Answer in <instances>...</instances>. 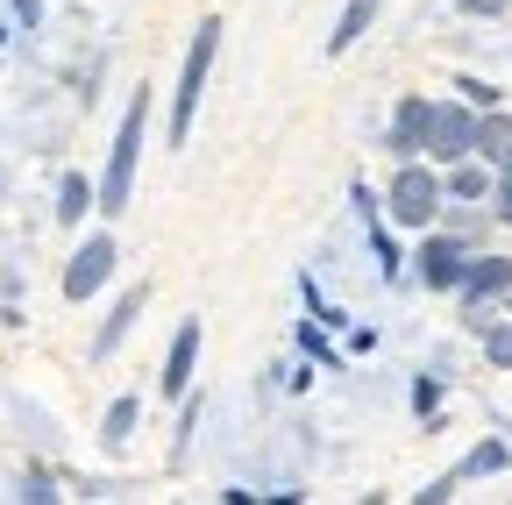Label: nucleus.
<instances>
[{
    "mask_svg": "<svg viewBox=\"0 0 512 505\" xmlns=\"http://www.w3.org/2000/svg\"><path fill=\"white\" fill-rule=\"evenodd\" d=\"M463 306H491V299H512V257H470L463 285H456Z\"/></svg>",
    "mask_w": 512,
    "mask_h": 505,
    "instance_id": "nucleus-9",
    "label": "nucleus"
},
{
    "mask_svg": "<svg viewBox=\"0 0 512 505\" xmlns=\"http://www.w3.org/2000/svg\"><path fill=\"white\" fill-rule=\"evenodd\" d=\"M463 15H505V0H463Z\"/></svg>",
    "mask_w": 512,
    "mask_h": 505,
    "instance_id": "nucleus-27",
    "label": "nucleus"
},
{
    "mask_svg": "<svg viewBox=\"0 0 512 505\" xmlns=\"http://www.w3.org/2000/svg\"><path fill=\"white\" fill-rule=\"evenodd\" d=\"M477 157H484L491 171H505V164H512V114H498V107H484V114H477Z\"/></svg>",
    "mask_w": 512,
    "mask_h": 505,
    "instance_id": "nucleus-14",
    "label": "nucleus"
},
{
    "mask_svg": "<svg viewBox=\"0 0 512 505\" xmlns=\"http://www.w3.org/2000/svg\"><path fill=\"white\" fill-rule=\"evenodd\" d=\"M0 43H8V29H0Z\"/></svg>",
    "mask_w": 512,
    "mask_h": 505,
    "instance_id": "nucleus-29",
    "label": "nucleus"
},
{
    "mask_svg": "<svg viewBox=\"0 0 512 505\" xmlns=\"http://www.w3.org/2000/svg\"><path fill=\"white\" fill-rule=\"evenodd\" d=\"M484 356H491V370H512V321L484 328Z\"/></svg>",
    "mask_w": 512,
    "mask_h": 505,
    "instance_id": "nucleus-20",
    "label": "nucleus"
},
{
    "mask_svg": "<svg viewBox=\"0 0 512 505\" xmlns=\"http://www.w3.org/2000/svg\"><path fill=\"white\" fill-rule=\"evenodd\" d=\"M441 392H448V363H441V370H420V377H413V413H434Z\"/></svg>",
    "mask_w": 512,
    "mask_h": 505,
    "instance_id": "nucleus-18",
    "label": "nucleus"
},
{
    "mask_svg": "<svg viewBox=\"0 0 512 505\" xmlns=\"http://www.w3.org/2000/svg\"><path fill=\"white\" fill-rule=\"evenodd\" d=\"M214 50H221V22L207 15L200 29H192L185 72H178V93H171V150H185L192 121H200V100H207V72H214Z\"/></svg>",
    "mask_w": 512,
    "mask_h": 505,
    "instance_id": "nucleus-2",
    "label": "nucleus"
},
{
    "mask_svg": "<svg viewBox=\"0 0 512 505\" xmlns=\"http://www.w3.org/2000/svg\"><path fill=\"white\" fill-rule=\"evenodd\" d=\"M15 15H22V29H36V22H43V8H36V0H15Z\"/></svg>",
    "mask_w": 512,
    "mask_h": 505,
    "instance_id": "nucleus-28",
    "label": "nucleus"
},
{
    "mask_svg": "<svg viewBox=\"0 0 512 505\" xmlns=\"http://www.w3.org/2000/svg\"><path fill=\"white\" fill-rule=\"evenodd\" d=\"M505 463H512V441L491 434V441H477V449L456 463V484H470V477H505Z\"/></svg>",
    "mask_w": 512,
    "mask_h": 505,
    "instance_id": "nucleus-16",
    "label": "nucleus"
},
{
    "mask_svg": "<svg viewBox=\"0 0 512 505\" xmlns=\"http://www.w3.org/2000/svg\"><path fill=\"white\" fill-rule=\"evenodd\" d=\"M143 299H150L143 285H128V292L114 299V313H107V321H100V335H93V356H114V349L128 342V328L143 321Z\"/></svg>",
    "mask_w": 512,
    "mask_h": 505,
    "instance_id": "nucleus-11",
    "label": "nucleus"
},
{
    "mask_svg": "<svg viewBox=\"0 0 512 505\" xmlns=\"http://www.w3.org/2000/svg\"><path fill=\"white\" fill-rule=\"evenodd\" d=\"M491 164H470V157H456V164H441V193L456 200V207H484L491 200Z\"/></svg>",
    "mask_w": 512,
    "mask_h": 505,
    "instance_id": "nucleus-10",
    "label": "nucleus"
},
{
    "mask_svg": "<svg viewBox=\"0 0 512 505\" xmlns=\"http://www.w3.org/2000/svg\"><path fill=\"white\" fill-rule=\"evenodd\" d=\"M107 278H114V235H86V242H79V257L64 264V299L79 306V299H93Z\"/></svg>",
    "mask_w": 512,
    "mask_h": 505,
    "instance_id": "nucleus-5",
    "label": "nucleus"
},
{
    "mask_svg": "<svg viewBox=\"0 0 512 505\" xmlns=\"http://www.w3.org/2000/svg\"><path fill=\"white\" fill-rule=\"evenodd\" d=\"M456 93H463L477 114H484V107H498V86H484V79H456Z\"/></svg>",
    "mask_w": 512,
    "mask_h": 505,
    "instance_id": "nucleus-22",
    "label": "nucleus"
},
{
    "mask_svg": "<svg viewBox=\"0 0 512 505\" xmlns=\"http://www.w3.org/2000/svg\"><path fill=\"white\" fill-rule=\"evenodd\" d=\"M484 214H491V221H505V228H512V164H505V171H498V178H491V200H484Z\"/></svg>",
    "mask_w": 512,
    "mask_h": 505,
    "instance_id": "nucleus-21",
    "label": "nucleus"
},
{
    "mask_svg": "<svg viewBox=\"0 0 512 505\" xmlns=\"http://www.w3.org/2000/svg\"><path fill=\"white\" fill-rule=\"evenodd\" d=\"M299 356H313V363H320V370H342V349H335V342H328V328H313V321H306V328H299Z\"/></svg>",
    "mask_w": 512,
    "mask_h": 505,
    "instance_id": "nucleus-17",
    "label": "nucleus"
},
{
    "mask_svg": "<svg viewBox=\"0 0 512 505\" xmlns=\"http://www.w3.org/2000/svg\"><path fill=\"white\" fill-rule=\"evenodd\" d=\"M93 207H100V185H93L86 171H64V178H57V221H64V228H79Z\"/></svg>",
    "mask_w": 512,
    "mask_h": 505,
    "instance_id": "nucleus-13",
    "label": "nucleus"
},
{
    "mask_svg": "<svg viewBox=\"0 0 512 505\" xmlns=\"http://www.w3.org/2000/svg\"><path fill=\"white\" fill-rule=\"evenodd\" d=\"M143 136H150V86L128 93V114L114 129L107 171H100V214H128V193H136V164H143Z\"/></svg>",
    "mask_w": 512,
    "mask_h": 505,
    "instance_id": "nucleus-1",
    "label": "nucleus"
},
{
    "mask_svg": "<svg viewBox=\"0 0 512 505\" xmlns=\"http://www.w3.org/2000/svg\"><path fill=\"white\" fill-rule=\"evenodd\" d=\"M427 114H434V100H420V93H406V100L392 107V129H384V150H392V164L427 157Z\"/></svg>",
    "mask_w": 512,
    "mask_h": 505,
    "instance_id": "nucleus-7",
    "label": "nucleus"
},
{
    "mask_svg": "<svg viewBox=\"0 0 512 505\" xmlns=\"http://www.w3.org/2000/svg\"><path fill=\"white\" fill-rule=\"evenodd\" d=\"M313 377H320V363L306 356V363H292V370H285V385H292V392H306V385H313Z\"/></svg>",
    "mask_w": 512,
    "mask_h": 505,
    "instance_id": "nucleus-25",
    "label": "nucleus"
},
{
    "mask_svg": "<svg viewBox=\"0 0 512 505\" xmlns=\"http://www.w3.org/2000/svg\"><path fill=\"white\" fill-rule=\"evenodd\" d=\"M427 157L434 164L477 157V107L470 100H434V114H427Z\"/></svg>",
    "mask_w": 512,
    "mask_h": 505,
    "instance_id": "nucleus-4",
    "label": "nucleus"
},
{
    "mask_svg": "<svg viewBox=\"0 0 512 505\" xmlns=\"http://www.w3.org/2000/svg\"><path fill=\"white\" fill-rule=\"evenodd\" d=\"M370 257H377V278H399V242L384 235V221H370Z\"/></svg>",
    "mask_w": 512,
    "mask_h": 505,
    "instance_id": "nucleus-19",
    "label": "nucleus"
},
{
    "mask_svg": "<svg viewBox=\"0 0 512 505\" xmlns=\"http://www.w3.org/2000/svg\"><path fill=\"white\" fill-rule=\"evenodd\" d=\"M384 15V0H349V8L335 15V29H328V57H342V50H356L363 36H370V22Z\"/></svg>",
    "mask_w": 512,
    "mask_h": 505,
    "instance_id": "nucleus-12",
    "label": "nucleus"
},
{
    "mask_svg": "<svg viewBox=\"0 0 512 505\" xmlns=\"http://www.w3.org/2000/svg\"><path fill=\"white\" fill-rule=\"evenodd\" d=\"M413 264H420V285L427 292H456L463 271H470V249H463V235H427Z\"/></svg>",
    "mask_w": 512,
    "mask_h": 505,
    "instance_id": "nucleus-6",
    "label": "nucleus"
},
{
    "mask_svg": "<svg viewBox=\"0 0 512 505\" xmlns=\"http://www.w3.org/2000/svg\"><path fill=\"white\" fill-rule=\"evenodd\" d=\"M349 200H356V221L370 228V221H377V193H370V185H356V193H349Z\"/></svg>",
    "mask_w": 512,
    "mask_h": 505,
    "instance_id": "nucleus-26",
    "label": "nucleus"
},
{
    "mask_svg": "<svg viewBox=\"0 0 512 505\" xmlns=\"http://www.w3.org/2000/svg\"><path fill=\"white\" fill-rule=\"evenodd\" d=\"M192 363H200V321H178V335L164 349V377H157L164 399H185L192 392Z\"/></svg>",
    "mask_w": 512,
    "mask_h": 505,
    "instance_id": "nucleus-8",
    "label": "nucleus"
},
{
    "mask_svg": "<svg viewBox=\"0 0 512 505\" xmlns=\"http://www.w3.org/2000/svg\"><path fill=\"white\" fill-rule=\"evenodd\" d=\"M15 498H57V484H50V477H43V470H29V477H22V491H15Z\"/></svg>",
    "mask_w": 512,
    "mask_h": 505,
    "instance_id": "nucleus-24",
    "label": "nucleus"
},
{
    "mask_svg": "<svg viewBox=\"0 0 512 505\" xmlns=\"http://www.w3.org/2000/svg\"><path fill=\"white\" fill-rule=\"evenodd\" d=\"M441 171H427L420 157H406L399 171H392V185H384V214H392L399 228H434V214H441Z\"/></svg>",
    "mask_w": 512,
    "mask_h": 505,
    "instance_id": "nucleus-3",
    "label": "nucleus"
},
{
    "mask_svg": "<svg viewBox=\"0 0 512 505\" xmlns=\"http://www.w3.org/2000/svg\"><path fill=\"white\" fill-rule=\"evenodd\" d=\"M136 420H143V399L121 392V399L107 406V420H100V449H128V441H136Z\"/></svg>",
    "mask_w": 512,
    "mask_h": 505,
    "instance_id": "nucleus-15",
    "label": "nucleus"
},
{
    "mask_svg": "<svg viewBox=\"0 0 512 505\" xmlns=\"http://www.w3.org/2000/svg\"><path fill=\"white\" fill-rule=\"evenodd\" d=\"M413 498H420V505H441V498H456V470H448V477H434V484H420Z\"/></svg>",
    "mask_w": 512,
    "mask_h": 505,
    "instance_id": "nucleus-23",
    "label": "nucleus"
}]
</instances>
